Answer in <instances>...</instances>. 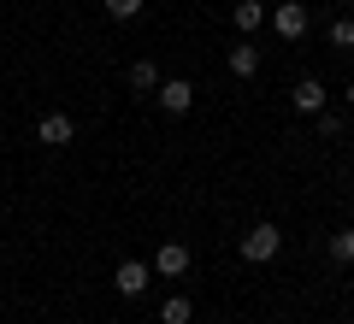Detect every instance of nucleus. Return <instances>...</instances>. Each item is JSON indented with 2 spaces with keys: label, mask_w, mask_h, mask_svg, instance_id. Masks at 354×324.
<instances>
[{
  "label": "nucleus",
  "mask_w": 354,
  "mask_h": 324,
  "mask_svg": "<svg viewBox=\"0 0 354 324\" xmlns=\"http://www.w3.org/2000/svg\"><path fill=\"white\" fill-rule=\"evenodd\" d=\"M278 248H283L278 225H254L248 236H242V260H248V265H266V260H272V254H278Z\"/></svg>",
  "instance_id": "nucleus-1"
},
{
  "label": "nucleus",
  "mask_w": 354,
  "mask_h": 324,
  "mask_svg": "<svg viewBox=\"0 0 354 324\" xmlns=\"http://www.w3.org/2000/svg\"><path fill=\"white\" fill-rule=\"evenodd\" d=\"M272 30H278L283 41H301L307 36V6H301V0H283L278 12H272Z\"/></svg>",
  "instance_id": "nucleus-2"
},
{
  "label": "nucleus",
  "mask_w": 354,
  "mask_h": 324,
  "mask_svg": "<svg viewBox=\"0 0 354 324\" xmlns=\"http://www.w3.org/2000/svg\"><path fill=\"white\" fill-rule=\"evenodd\" d=\"M153 271L160 277H183L189 271V248H183V242H160V248H153Z\"/></svg>",
  "instance_id": "nucleus-3"
},
{
  "label": "nucleus",
  "mask_w": 354,
  "mask_h": 324,
  "mask_svg": "<svg viewBox=\"0 0 354 324\" xmlns=\"http://www.w3.org/2000/svg\"><path fill=\"white\" fill-rule=\"evenodd\" d=\"M148 265H142V260H124V265H118V271H113V289H118V295H142V289H148Z\"/></svg>",
  "instance_id": "nucleus-4"
},
{
  "label": "nucleus",
  "mask_w": 354,
  "mask_h": 324,
  "mask_svg": "<svg viewBox=\"0 0 354 324\" xmlns=\"http://www.w3.org/2000/svg\"><path fill=\"white\" fill-rule=\"evenodd\" d=\"M160 106H165V113H189V106H195V88L183 83V77H171V83H160Z\"/></svg>",
  "instance_id": "nucleus-5"
},
{
  "label": "nucleus",
  "mask_w": 354,
  "mask_h": 324,
  "mask_svg": "<svg viewBox=\"0 0 354 324\" xmlns=\"http://www.w3.org/2000/svg\"><path fill=\"white\" fill-rule=\"evenodd\" d=\"M36 136L48 142V148H65V142H71L77 130H71V118H65V113H48V118H41V124H36Z\"/></svg>",
  "instance_id": "nucleus-6"
},
{
  "label": "nucleus",
  "mask_w": 354,
  "mask_h": 324,
  "mask_svg": "<svg viewBox=\"0 0 354 324\" xmlns=\"http://www.w3.org/2000/svg\"><path fill=\"white\" fill-rule=\"evenodd\" d=\"M230 18H236L242 36H254V30L266 24V6H260V0H236V6H230Z\"/></svg>",
  "instance_id": "nucleus-7"
},
{
  "label": "nucleus",
  "mask_w": 354,
  "mask_h": 324,
  "mask_svg": "<svg viewBox=\"0 0 354 324\" xmlns=\"http://www.w3.org/2000/svg\"><path fill=\"white\" fill-rule=\"evenodd\" d=\"M295 113H325V88L307 77V83H295Z\"/></svg>",
  "instance_id": "nucleus-8"
},
{
  "label": "nucleus",
  "mask_w": 354,
  "mask_h": 324,
  "mask_svg": "<svg viewBox=\"0 0 354 324\" xmlns=\"http://www.w3.org/2000/svg\"><path fill=\"white\" fill-rule=\"evenodd\" d=\"M230 71H236V77H254V71H260V48H254V41L230 48Z\"/></svg>",
  "instance_id": "nucleus-9"
},
{
  "label": "nucleus",
  "mask_w": 354,
  "mask_h": 324,
  "mask_svg": "<svg viewBox=\"0 0 354 324\" xmlns=\"http://www.w3.org/2000/svg\"><path fill=\"white\" fill-rule=\"evenodd\" d=\"M130 88H142V95H148V88H160V71H153V59H136V65H130Z\"/></svg>",
  "instance_id": "nucleus-10"
},
{
  "label": "nucleus",
  "mask_w": 354,
  "mask_h": 324,
  "mask_svg": "<svg viewBox=\"0 0 354 324\" xmlns=\"http://www.w3.org/2000/svg\"><path fill=\"white\" fill-rule=\"evenodd\" d=\"M160 318H165V324H189V318H195V307H189L183 295H171V301H165V312H160Z\"/></svg>",
  "instance_id": "nucleus-11"
},
{
  "label": "nucleus",
  "mask_w": 354,
  "mask_h": 324,
  "mask_svg": "<svg viewBox=\"0 0 354 324\" xmlns=\"http://www.w3.org/2000/svg\"><path fill=\"white\" fill-rule=\"evenodd\" d=\"M330 260L354 265V230H342V236H330Z\"/></svg>",
  "instance_id": "nucleus-12"
},
{
  "label": "nucleus",
  "mask_w": 354,
  "mask_h": 324,
  "mask_svg": "<svg viewBox=\"0 0 354 324\" xmlns=\"http://www.w3.org/2000/svg\"><path fill=\"white\" fill-rule=\"evenodd\" d=\"M330 48H354V18H337L330 24Z\"/></svg>",
  "instance_id": "nucleus-13"
},
{
  "label": "nucleus",
  "mask_w": 354,
  "mask_h": 324,
  "mask_svg": "<svg viewBox=\"0 0 354 324\" xmlns=\"http://www.w3.org/2000/svg\"><path fill=\"white\" fill-rule=\"evenodd\" d=\"M142 0H106V18H136Z\"/></svg>",
  "instance_id": "nucleus-14"
},
{
  "label": "nucleus",
  "mask_w": 354,
  "mask_h": 324,
  "mask_svg": "<svg viewBox=\"0 0 354 324\" xmlns=\"http://www.w3.org/2000/svg\"><path fill=\"white\" fill-rule=\"evenodd\" d=\"M348 106H354V83H348Z\"/></svg>",
  "instance_id": "nucleus-15"
}]
</instances>
